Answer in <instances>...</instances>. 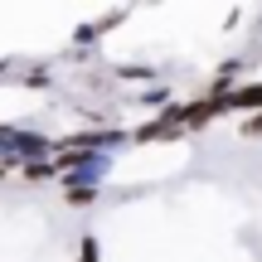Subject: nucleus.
Returning <instances> with one entry per match:
<instances>
[{"mask_svg":"<svg viewBox=\"0 0 262 262\" xmlns=\"http://www.w3.org/2000/svg\"><path fill=\"white\" fill-rule=\"evenodd\" d=\"M83 262H97V248L93 243H83Z\"/></svg>","mask_w":262,"mask_h":262,"instance_id":"f257e3e1","label":"nucleus"}]
</instances>
